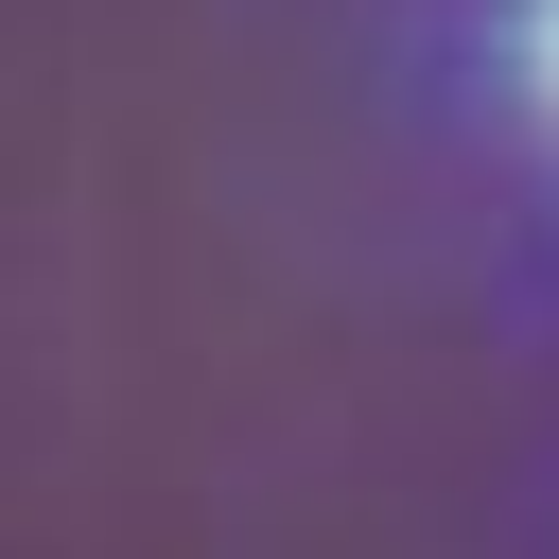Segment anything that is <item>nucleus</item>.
Here are the masks:
<instances>
[{"instance_id": "f257e3e1", "label": "nucleus", "mask_w": 559, "mask_h": 559, "mask_svg": "<svg viewBox=\"0 0 559 559\" xmlns=\"http://www.w3.org/2000/svg\"><path fill=\"white\" fill-rule=\"evenodd\" d=\"M524 70H542V105H559V0H542V35H524Z\"/></svg>"}]
</instances>
